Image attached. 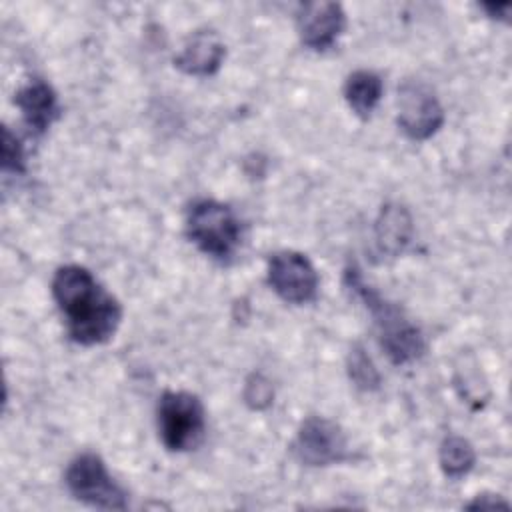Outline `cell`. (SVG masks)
Segmentation results:
<instances>
[{
  "label": "cell",
  "instance_id": "obj_1",
  "mask_svg": "<svg viewBox=\"0 0 512 512\" xmlns=\"http://www.w3.org/2000/svg\"><path fill=\"white\" fill-rule=\"evenodd\" d=\"M52 296L66 320L72 342L96 346L116 334L122 306L88 268L78 264L60 266L52 278Z\"/></svg>",
  "mask_w": 512,
  "mask_h": 512
},
{
  "label": "cell",
  "instance_id": "obj_2",
  "mask_svg": "<svg viewBox=\"0 0 512 512\" xmlns=\"http://www.w3.org/2000/svg\"><path fill=\"white\" fill-rule=\"evenodd\" d=\"M344 286L364 304L374 318L378 340L386 356L402 366L424 356L426 340L418 326H414L404 312L376 292L360 274L356 266H348L344 272Z\"/></svg>",
  "mask_w": 512,
  "mask_h": 512
},
{
  "label": "cell",
  "instance_id": "obj_3",
  "mask_svg": "<svg viewBox=\"0 0 512 512\" xmlns=\"http://www.w3.org/2000/svg\"><path fill=\"white\" fill-rule=\"evenodd\" d=\"M186 234L206 256L228 262L240 246L242 228L230 206L202 198L188 208Z\"/></svg>",
  "mask_w": 512,
  "mask_h": 512
},
{
  "label": "cell",
  "instance_id": "obj_4",
  "mask_svg": "<svg viewBox=\"0 0 512 512\" xmlns=\"http://www.w3.org/2000/svg\"><path fill=\"white\" fill-rule=\"evenodd\" d=\"M206 432V412L196 394L168 390L158 402V434L170 452L194 450Z\"/></svg>",
  "mask_w": 512,
  "mask_h": 512
},
{
  "label": "cell",
  "instance_id": "obj_5",
  "mask_svg": "<svg viewBox=\"0 0 512 512\" xmlns=\"http://www.w3.org/2000/svg\"><path fill=\"white\" fill-rule=\"evenodd\" d=\"M64 482L76 500L92 508L124 510L128 506L124 488L112 478L104 460L94 452L78 454L68 464Z\"/></svg>",
  "mask_w": 512,
  "mask_h": 512
},
{
  "label": "cell",
  "instance_id": "obj_6",
  "mask_svg": "<svg viewBox=\"0 0 512 512\" xmlns=\"http://www.w3.org/2000/svg\"><path fill=\"white\" fill-rule=\"evenodd\" d=\"M266 280L288 304H308L318 294V272L310 258L296 250H280L270 256Z\"/></svg>",
  "mask_w": 512,
  "mask_h": 512
},
{
  "label": "cell",
  "instance_id": "obj_7",
  "mask_svg": "<svg viewBox=\"0 0 512 512\" xmlns=\"http://www.w3.org/2000/svg\"><path fill=\"white\" fill-rule=\"evenodd\" d=\"M294 452L302 464L330 466L348 458V440L336 422L324 416H308L298 428Z\"/></svg>",
  "mask_w": 512,
  "mask_h": 512
},
{
  "label": "cell",
  "instance_id": "obj_8",
  "mask_svg": "<svg viewBox=\"0 0 512 512\" xmlns=\"http://www.w3.org/2000/svg\"><path fill=\"white\" fill-rule=\"evenodd\" d=\"M398 126L412 140L434 136L444 124V108L422 82H406L398 98Z\"/></svg>",
  "mask_w": 512,
  "mask_h": 512
},
{
  "label": "cell",
  "instance_id": "obj_9",
  "mask_svg": "<svg viewBox=\"0 0 512 512\" xmlns=\"http://www.w3.org/2000/svg\"><path fill=\"white\" fill-rule=\"evenodd\" d=\"M346 14L338 2H306L298 12V34L306 48L324 52L344 32Z\"/></svg>",
  "mask_w": 512,
  "mask_h": 512
},
{
  "label": "cell",
  "instance_id": "obj_10",
  "mask_svg": "<svg viewBox=\"0 0 512 512\" xmlns=\"http://www.w3.org/2000/svg\"><path fill=\"white\" fill-rule=\"evenodd\" d=\"M226 56V46L212 30L194 32L180 54L174 58V66L190 76H212L220 70Z\"/></svg>",
  "mask_w": 512,
  "mask_h": 512
},
{
  "label": "cell",
  "instance_id": "obj_11",
  "mask_svg": "<svg viewBox=\"0 0 512 512\" xmlns=\"http://www.w3.org/2000/svg\"><path fill=\"white\" fill-rule=\"evenodd\" d=\"M14 102L26 126L34 134H44L60 116V104L54 88L40 78H34L28 84H24L16 92Z\"/></svg>",
  "mask_w": 512,
  "mask_h": 512
},
{
  "label": "cell",
  "instance_id": "obj_12",
  "mask_svg": "<svg viewBox=\"0 0 512 512\" xmlns=\"http://www.w3.org/2000/svg\"><path fill=\"white\" fill-rule=\"evenodd\" d=\"M412 238V220L408 212L398 204H388L382 208L376 220V244L386 256H398L404 252Z\"/></svg>",
  "mask_w": 512,
  "mask_h": 512
},
{
  "label": "cell",
  "instance_id": "obj_13",
  "mask_svg": "<svg viewBox=\"0 0 512 512\" xmlns=\"http://www.w3.org/2000/svg\"><path fill=\"white\" fill-rule=\"evenodd\" d=\"M384 92L382 78L370 70H356L344 82V98L352 112L360 118H368Z\"/></svg>",
  "mask_w": 512,
  "mask_h": 512
},
{
  "label": "cell",
  "instance_id": "obj_14",
  "mask_svg": "<svg viewBox=\"0 0 512 512\" xmlns=\"http://www.w3.org/2000/svg\"><path fill=\"white\" fill-rule=\"evenodd\" d=\"M438 462H440L444 476L458 480L474 468V462H476L474 446L466 438L450 434L440 444Z\"/></svg>",
  "mask_w": 512,
  "mask_h": 512
},
{
  "label": "cell",
  "instance_id": "obj_15",
  "mask_svg": "<svg viewBox=\"0 0 512 512\" xmlns=\"http://www.w3.org/2000/svg\"><path fill=\"white\" fill-rule=\"evenodd\" d=\"M348 376L358 390L372 392V390L380 388V374H378L372 358L360 344L352 346V350L348 354Z\"/></svg>",
  "mask_w": 512,
  "mask_h": 512
},
{
  "label": "cell",
  "instance_id": "obj_16",
  "mask_svg": "<svg viewBox=\"0 0 512 512\" xmlns=\"http://www.w3.org/2000/svg\"><path fill=\"white\" fill-rule=\"evenodd\" d=\"M274 388L262 374H252L244 386V402L254 410H264L272 404Z\"/></svg>",
  "mask_w": 512,
  "mask_h": 512
},
{
  "label": "cell",
  "instance_id": "obj_17",
  "mask_svg": "<svg viewBox=\"0 0 512 512\" xmlns=\"http://www.w3.org/2000/svg\"><path fill=\"white\" fill-rule=\"evenodd\" d=\"M24 148L18 140V136H14L10 132L8 126L2 128V170L4 172H14L20 174L24 172Z\"/></svg>",
  "mask_w": 512,
  "mask_h": 512
},
{
  "label": "cell",
  "instance_id": "obj_18",
  "mask_svg": "<svg viewBox=\"0 0 512 512\" xmlns=\"http://www.w3.org/2000/svg\"><path fill=\"white\" fill-rule=\"evenodd\" d=\"M468 510H494V508H504L508 510L510 504L502 500L498 494H478L470 504H466Z\"/></svg>",
  "mask_w": 512,
  "mask_h": 512
},
{
  "label": "cell",
  "instance_id": "obj_19",
  "mask_svg": "<svg viewBox=\"0 0 512 512\" xmlns=\"http://www.w3.org/2000/svg\"><path fill=\"white\" fill-rule=\"evenodd\" d=\"M482 8L488 10V14L492 18H506L508 10H510V4H484Z\"/></svg>",
  "mask_w": 512,
  "mask_h": 512
}]
</instances>
